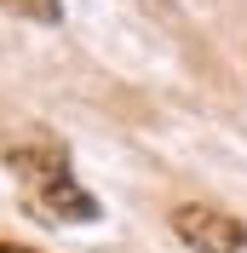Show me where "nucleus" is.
Here are the masks:
<instances>
[{
    "label": "nucleus",
    "mask_w": 247,
    "mask_h": 253,
    "mask_svg": "<svg viewBox=\"0 0 247 253\" xmlns=\"http://www.w3.org/2000/svg\"><path fill=\"white\" fill-rule=\"evenodd\" d=\"M6 173L17 184V202L41 224H92L98 219V202L81 190V178L69 173L58 144H17V150H6Z\"/></svg>",
    "instance_id": "nucleus-1"
},
{
    "label": "nucleus",
    "mask_w": 247,
    "mask_h": 253,
    "mask_svg": "<svg viewBox=\"0 0 247 253\" xmlns=\"http://www.w3.org/2000/svg\"><path fill=\"white\" fill-rule=\"evenodd\" d=\"M17 12H29V17H58V0H12Z\"/></svg>",
    "instance_id": "nucleus-3"
},
{
    "label": "nucleus",
    "mask_w": 247,
    "mask_h": 253,
    "mask_svg": "<svg viewBox=\"0 0 247 253\" xmlns=\"http://www.w3.org/2000/svg\"><path fill=\"white\" fill-rule=\"evenodd\" d=\"M172 230L196 253H242L247 248V224L230 219V213H218V207H178L172 213Z\"/></svg>",
    "instance_id": "nucleus-2"
},
{
    "label": "nucleus",
    "mask_w": 247,
    "mask_h": 253,
    "mask_svg": "<svg viewBox=\"0 0 247 253\" xmlns=\"http://www.w3.org/2000/svg\"><path fill=\"white\" fill-rule=\"evenodd\" d=\"M0 253H29V248H6V242H0Z\"/></svg>",
    "instance_id": "nucleus-4"
}]
</instances>
